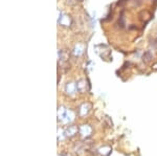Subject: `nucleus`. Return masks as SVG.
Segmentation results:
<instances>
[{
	"label": "nucleus",
	"mask_w": 157,
	"mask_h": 156,
	"mask_svg": "<svg viewBox=\"0 0 157 156\" xmlns=\"http://www.w3.org/2000/svg\"><path fill=\"white\" fill-rule=\"evenodd\" d=\"M75 117V114L72 110L66 109L64 106H60L58 109V120H60L62 124H69V123L73 122Z\"/></svg>",
	"instance_id": "obj_1"
},
{
	"label": "nucleus",
	"mask_w": 157,
	"mask_h": 156,
	"mask_svg": "<svg viewBox=\"0 0 157 156\" xmlns=\"http://www.w3.org/2000/svg\"><path fill=\"white\" fill-rule=\"evenodd\" d=\"M77 1H78V0H67V3L70 4V6H75Z\"/></svg>",
	"instance_id": "obj_13"
},
{
	"label": "nucleus",
	"mask_w": 157,
	"mask_h": 156,
	"mask_svg": "<svg viewBox=\"0 0 157 156\" xmlns=\"http://www.w3.org/2000/svg\"><path fill=\"white\" fill-rule=\"evenodd\" d=\"M58 57H59V63L61 64H67L68 61H69V57H70V52L68 50H65V49H62V50H59L58 52Z\"/></svg>",
	"instance_id": "obj_10"
},
{
	"label": "nucleus",
	"mask_w": 157,
	"mask_h": 156,
	"mask_svg": "<svg viewBox=\"0 0 157 156\" xmlns=\"http://www.w3.org/2000/svg\"><path fill=\"white\" fill-rule=\"evenodd\" d=\"M64 91L68 97H73L78 91V88H77V83L75 82H68L66 85H65L64 88Z\"/></svg>",
	"instance_id": "obj_7"
},
{
	"label": "nucleus",
	"mask_w": 157,
	"mask_h": 156,
	"mask_svg": "<svg viewBox=\"0 0 157 156\" xmlns=\"http://www.w3.org/2000/svg\"><path fill=\"white\" fill-rule=\"evenodd\" d=\"M111 150L112 149H111L110 146H103V147H101L98 151L102 156H109V154L111 153Z\"/></svg>",
	"instance_id": "obj_11"
},
{
	"label": "nucleus",
	"mask_w": 157,
	"mask_h": 156,
	"mask_svg": "<svg viewBox=\"0 0 157 156\" xmlns=\"http://www.w3.org/2000/svg\"><path fill=\"white\" fill-rule=\"evenodd\" d=\"M58 14H59V17H58V24L63 27H66V29L71 26L72 18L70 15H68L64 12H61V11H58Z\"/></svg>",
	"instance_id": "obj_3"
},
{
	"label": "nucleus",
	"mask_w": 157,
	"mask_h": 156,
	"mask_svg": "<svg viewBox=\"0 0 157 156\" xmlns=\"http://www.w3.org/2000/svg\"><path fill=\"white\" fill-rule=\"evenodd\" d=\"M143 60H144V62H146V63H149V62H151V60H152V54L150 51H147L144 54V56H143Z\"/></svg>",
	"instance_id": "obj_12"
},
{
	"label": "nucleus",
	"mask_w": 157,
	"mask_h": 156,
	"mask_svg": "<svg viewBox=\"0 0 157 156\" xmlns=\"http://www.w3.org/2000/svg\"><path fill=\"white\" fill-rule=\"evenodd\" d=\"M78 1H84V0H78Z\"/></svg>",
	"instance_id": "obj_15"
},
{
	"label": "nucleus",
	"mask_w": 157,
	"mask_h": 156,
	"mask_svg": "<svg viewBox=\"0 0 157 156\" xmlns=\"http://www.w3.org/2000/svg\"><path fill=\"white\" fill-rule=\"evenodd\" d=\"M77 88L80 93H87L90 90V83L87 79H80L77 82Z\"/></svg>",
	"instance_id": "obj_4"
},
{
	"label": "nucleus",
	"mask_w": 157,
	"mask_h": 156,
	"mask_svg": "<svg viewBox=\"0 0 157 156\" xmlns=\"http://www.w3.org/2000/svg\"><path fill=\"white\" fill-rule=\"evenodd\" d=\"M59 156H67L66 154H61V155H59Z\"/></svg>",
	"instance_id": "obj_14"
},
{
	"label": "nucleus",
	"mask_w": 157,
	"mask_h": 156,
	"mask_svg": "<svg viewBox=\"0 0 157 156\" xmlns=\"http://www.w3.org/2000/svg\"><path fill=\"white\" fill-rule=\"evenodd\" d=\"M91 109H92V104L89 102H84L78 107V115H80L81 117H84L86 115L89 114Z\"/></svg>",
	"instance_id": "obj_5"
},
{
	"label": "nucleus",
	"mask_w": 157,
	"mask_h": 156,
	"mask_svg": "<svg viewBox=\"0 0 157 156\" xmlns=\"http://www.w3.org/2000/svg\"><path fill=\"white\" fill-rule=\"evenodd\" d=\"M86 45L84 43H77L71 50V55L75 58H80L85 54Z\"/></svg>",
	"instance_id": "obj_6"
},
{
	"label": "nucleus",
	"mask_w": 157,
	"mask_h": 156,
	"mask_svg": "<svg viewBox=\"0 0 157 156\" xmlns=\"http://www.w3.org/2000/svg\"><path fill=\"white\" fill-rule=\"evenodd\" d=\"M78 133H80L81 136L83 138H87V137L91 136V134H92V128H91L90 125H87V124L81 125Z\"/></svg>",
	"instance_id": "obj_8"
},
{
	"label": "nucleus",
	"mask_w": 157,
	"mask_h": 156,
	"mask_svg": "<svg viewBox=\"0 0 157 156\" xmlns=\"http://www.w3.org/2000/svg\"><path fill=\"white\" fill-rule=\"evenodd\" d=\"M78 130H80V127H78V126H75V125H71V126H68L63 133H64V135L66 137L70 138V137L75 136V135L78 134Z\"/></svg>",
	"instance_id": "obj_9"
},
{
	"label": "nucleus",
	"mask_w": 157,
	"mask_h": 156,
	"mask_svg": "<svg viewBox=\"0 0 157 156\" xmlns=\"http://www.w3.org/2000/svg\"><path fill=\"white\" fill-rule=\"evenodd\" d=\"M94 51L101 59L110 60L111 59V49L106 44H98L94 46Z\"/></svg>",
	"instance_id": "obj_2"
}]
</instances>
